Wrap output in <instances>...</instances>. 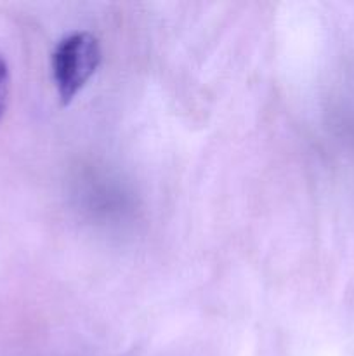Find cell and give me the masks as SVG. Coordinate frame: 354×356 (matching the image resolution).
Returning <instances> with one entry per match:
<instances>
[{"label": "cell", "instance_id": "obj_1", "mask_svg": "<svg viewBox=\"0 0 354 356\" xmlns=\"http://www.w3.org/2000/svg\"><path fill=\"white\" fill-rule=\"evenodd\" d=\"M101 63L99 40L89 31L62 38L52 54V75L62 103H69L89 82Z\"/></svg>", "mask_w": 354, "mask_h": 356}, {"label": "cell", "instance_id": "obj_2", "mask_svg": "<svg viewBox=\"0 0 354 356\" xmlns=\"http://www.w3.org/2000/svg\"><path fill=\"white\" fill-rule=\"evenodd\" d=\"M9 90H10V76L9 68H7L6 59L0 54V118L6 113L7 101H9Z\"/></svg>", "mask_w": 354, "mask_h": 356}]
</instances>
